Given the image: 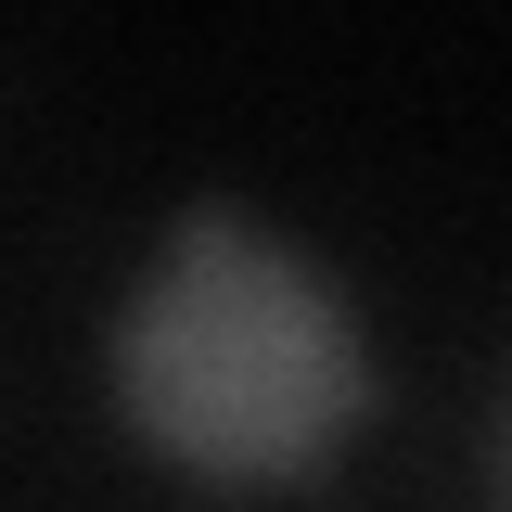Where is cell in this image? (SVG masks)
<instances>
[{"instance_id": "6da1fadb", "label": "cell", "mask_w": 512, "mask_h": 512, "mask_svg": "<svg viewBox=\"0 0 512 512\" xmlns=\"http://www.w3.org/2000/svg\"><path fill=\"white\" fill-rule=\"evenodd\" d=\"M116 397L141 410V436L167 461L269 487V474H308L359 423L372 372H359V333L308 256H282L231 205H192L116 333Z\"/></svg>"}, {"instance_id": "7a4b0ae2", "label": "cell", "mask_w": 512, "mask_h": 512, "mask_svg": "<svg viewBox=\"0 0 512 512\" xmlns=\"http://www.w3.org/2000/svg\"><path fill=\"white\" fill-rule=\"evenodd\" d=\"M487 474H500V512H512V397H500V436H487Z\"/></svg>"}]
</instances>
